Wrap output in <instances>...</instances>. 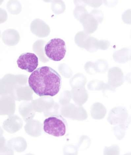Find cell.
Returning a JSON list of instances; mask_svg holds the SVG:
<instances>
[{
  "label": "cell",
  "instance_id": "6da1fadb",
  "mask_svg": "<svg viewBox=\"0 0 131 155\" xmlns=\"http://www.w3.org/2000/svg\"><path fill=\"white\" fill-rule=\"evenodd\" d=\"M31 89L39 97L56 95L62 86L60 74L52 68L44 66L32 72L28 78Z\"/></svg>",
  "mask_w": 131,
  "mask_h": 155
},
{
  "label": "cell",
  "instance_id": "7a4b0ae2",
  "mask_svg": "<svg viewBox=\"0 0 131 155\" xmlns=\"http://www.w3.org/2000/svg\"><path fill=\"white\" fill-rule=\"evenodd\" d=\"M67 127L65 119L61 115H54L45 119L44 122V130L55 137L64 135Z\"/></svg>",
  "mask_w": 131,
  "mask_h": 155
},
{
  "label": "cell",
  "instance_id": "3957f363",
  "mask_svg": "<svg viewBox=\"0 0 131 155\" xmlns=\"http://www.w3.org/2000/svg\"><path fill=\"white\" fill-rule=\"evenodd\" d=\"M45 53L47 58L55 61H59L64 58L67 48L66 44L63 39H52L44 47Z\"/></svg>",
  "mask_w": 131,
  "mask_h": 155
},
{
  "label": "cell",
  "instance_id": "277c9868",
  "mask_svg": "<svg viewBox=\"0 0 131 155\" xmlns=\"http://www.w3.org/2000/svg\"><path fill=\"white\" fill-rule=\"evenodd\" d=\"M18 67L29 73L33 72L38 65V58L33 53L21 54L17 61Z\"/></svg>",
  "mask_w": 131,
  "mask_h": 155
}]
</instances>
